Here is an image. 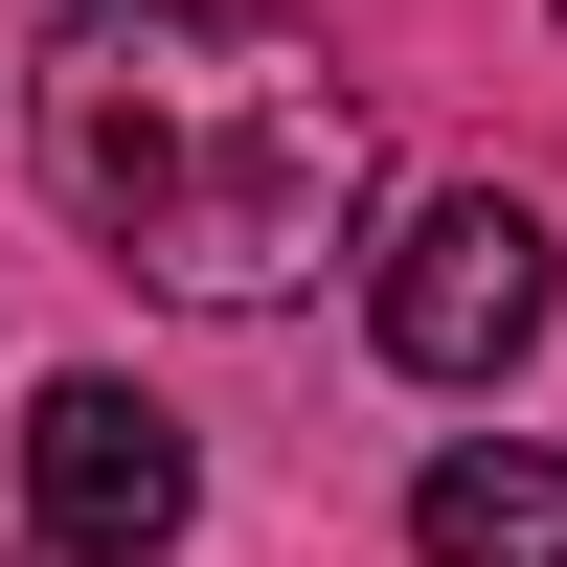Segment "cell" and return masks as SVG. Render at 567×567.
Listing matches in <instances>:
<instances>
[{
	"label": "cell",
	"instance_id": "3",
	"mask_svg": "<svg viewBox=\"0 0 567 567\" xmlns=\"http://www.w3.org/2000/svg\"><path fill=\"white\" fill-rule=\"evenodd\" d=\"M182 499H205L182 409H136V386H45L23 409V523H45V567H159Z\"/></svg>",
	"mask_w": 567,
	"mask_h": 567
},
{
	"label": "cell",
	"instance_id": "1",
	"mask_svg": "<svg viewBox=\"0 0 567 567\" xmlns=\"http://www.w3.org/2000/svg\"><path fill=\"white\" fill-rule=\"evenodd\" d=\"M363 91L318 69V23L250 0H69L45 23V205L182 318H272L363 250Z\"/></svg>",
	"mask_w": 567,
	"mask_h": 567
},
{
	"label": "cell",
	"instance_id": "2",
	"mask_svg": "<svg viewBox=\"0 0 567 567\" xmlns=\"http://www.w3.org/2000/svg\"><path fill=\"white\" fill-rule=\"evenodd\" d=\"M545 296H567V227L523 182H454V205L386 227V363L409 386H499V363L545 341Z\"/></svg>",
	"mask_w": 567,
	"mask_h": 567
},
{
	"label": "cell",
	"instance_id": "4",
	"mask_svg": "<svg viewBox=\"0 0 567 567\" xmlns=\"http://www.w3.org/2000/svg\"><path fill=\"white\" fill-rule=\"evenodd\" d=\"M409 545L432 567H567V454H523V432L432 454V477H409Z\"/></svg>",
	"mask_w": 567,
	"mask_h": 567
}]
</instances>
